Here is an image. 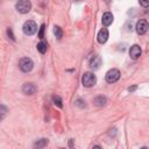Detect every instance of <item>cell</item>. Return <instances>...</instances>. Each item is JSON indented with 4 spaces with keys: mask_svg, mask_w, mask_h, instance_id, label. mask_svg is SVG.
<instances>
[{
    "mask_svg": "<svg viewBox=\"0 0 149 149\" xmlns=\"http://www.w3.org/2000/svg\"><path fill=\"white\" fill-rule=\"evenodd\" d=\"M22 30L24 33V35H28V36H31L34 35L36 31H37V24L35 21L33 20H28L24 22L23 27H22Z\"/></svg>",
    "mask_w": 149,
    "mask_h": 149,
    "instance_id": "1",
    "label": "cell"
},
{
    "mask_svg": "<svg viewBox=\"0 0 149 149\" xmlns=\"http://www.w3.org/2000/svg\"><path fill=\"white\" fill-rule=\"evenodd\" d=\"M19 68L22 72H30L34 68V62L29 57H23L19 62Z\"/></svg>",
    "mask_w": 149,
    "mask_h": 149,
    "instance_id": "2",
    "label": "cell"
},
{
    "mask_svg": "<svg viewBox=\"0 0 149 149\" xmlns=\"http://www.w3.org/2000/svg\"><path fill=\"white\" fill-rule=\"evenodd\" d=\"M15 8L19 13L26 14L31 9V2L29 0H19L15 5Z\"/></svg>",
    "mask_w": 149,
    "mask_h": 149,
    "instance_id": "3",
    "label": "cell"
},
{
    "mask_svg": "<svg viewBox=\"0 0 149 149\" xmlns=\"http://www.w3.org/2000/svg\"><path fill=\"white\" fill-rule=\"evenodd\" d=\"M95 81H97V78H95V76H94L92 72H86V73H84L83 77H81V84H83L85 87H91V86H93V85L95 84Z\"/></svg>",
    "mask_w": 149,
    "mask_h": 149,
    "instance_id": "4",
    "label": "cell"
},
{
    "mask_svg": "<svg viewBox=\"0 0 149 149\" xmlns=\"http://www.w3.org/2000/svg\"><path fill=\"white\" fill-rule=\"evenodd\" d=\"M120 78V71L118 69H111L107 73H106V81L107 83H115L118 81Z\"/></svg>",
    "mask_w": 149,
    "mask_h": 149,
    "instance_id": "5",
    "label": "cell"
},
{
    "mask_svg": "<svg viewBox=\"0 0 149 149\" xmlns=\"http://www.w3.org/2000/svg\"><path fill=\"white\" fill-rule=\"evenodd\" d=\"M135 28H136V31H137L139 35H143V34H146V33L148 31V29H149V23L147 22V20L141 19V20L137 21Z\"/></svg>",
    "mask_w": 149,
    "mask_h": 149,
    "instance_id": "6",
    "label": "cell"
},
{
    "mask_svg": "<svg viewBox=\"0 0 149 149\" xmlns=\"http://www.w3.org/2000/svg\"><path fill=\"white\" fill-rule=\"evenodd\" d=\"M88 64H90V68L92 70H98L101 65V58L98 55H93V56H91Z\"/></svg>",
    "mask_w": 149,
    "mask_h": 149,
    "instance_id": "7",
    "label": "cell"
},
{
    "mask_svg": "<svg viewBox=\"0 0 149 149\" xmlns=\"http://www.w3.org/2000/svg\"><path fill=\"white\" fill-rule=\"evenodd\" d=\"M36 91H37V87H36V85L33 84V83H26V84H23V86H22V92H23L24 94L31 95V94H34Z\"/></svg>",
    "mask_w": 149,
    "mask_h": 149,
    "instance_id": "8",
    "label": "cell"
},
{
    "mask_svg": "<svg viewBox=\"0 0 149 149\" xmlns=\"http://www.w3.org/2000/svg\"><path fill=\"white\" fill-rule=\"evenodd\" d=\"M141 54H142V50H141L140 45L134 44V45L130 47V49H129V56H130L132 59H137L141 56Z\"/></svg>",
    "mask_w": 149,
    "mask_h": 149,
    "instance_id": "9",
    "label": "cell"
},
{
    "mask_svg": "<svg viewBox=\"0 0 149 149\" xmlns=\"http://www.w3.org/2000/svg\"><path fill=\"white\" fill-rule=\"evenodd\" d=\"M98 42L100 43V44H104L107 40H108V30L106 29V28H102L99 33H98Z\"/></svg>",
    "mask_w": 149,
    "mask_h": 149,
    "instance_id": "10",
    "label": "cell"
},
{
    "mask_svg": "<svg viewBox=\"0 0 149 149\" xmlns=\"http://www.w3.org/2000/svg\"><path fill=\"white\" fill-rule=\"evenodd\" d=\"M101 22H102V24L106 26V27L109 26V24L113 22V15H112V13H109V12L104 13L102 19H101Z\"/></svg>",
    "mask_w": 149,
    "mask_h": 149,
    "instance_id": "11",
    "label": "cell"
},
{
    "mask_svg": "<svg viewBox=\"0 0 149 149\" xmlns=\"http://www.w3.org/2000/svg\"><path fill=\"white\" fill-rule=\"evenodd\" d=\"M106 102H107V99H106V97H104V95H98V97H95V98L93 99V104H94L95 106H105Z\"/></svg>",
    "mask_w": 149,
    "mask_h": 149,
    "instance_id": "12",
    "label": "cell"
},
{
    "mask_svg": "<svg viewBox=\"0 0 149 149\" xmlns=\"http://www.w3.org/2000/svg\"><path fill=\"white\" fill-rule=\"evenodd\" d=\"M48 139H40V140H37L35 143H34V148H37V149H40V148H43V147H45L47 144H48Z\"/></svg>",
    "mask_w": 149,
    "mask_h": 149,
    "instance_id": "13",
    "label": "cell"
},
{
    "mask_svg": "<svg viewBox=\"0 0 149 149\" xmlns=\"http://www.w3.org/2000/svg\"><path fill=\"white\" fill-rule=\"evenodd\" d=\"M47 49H48V44H47V42L41 41V42L37 44V50H38L40 54H45V52H47Z\"/></svg>",
    "mask_w": 149,
    "mask_h": 149,
    "instance_id": "14",
    "label": "cell"
},
{
    "mask_svg": "<svg viewBox=\"0 0 149 149\" xmlns=\"http://www.w3.org/2000/svg\"><path fill=\"white\" fill-rule=\"evenodd\" d=\"M52 102H54V105H56V106L59 107V108L63 107L62 99H61V97H58V95H54V97H52Z\"/></svg>",
    "mask_w": 149,
    "mask_h": 149,
    "instance_id": "15",
    "label": "cell"
},
{
    "mask_svg": "<svg viewBox=\"0 0 149 149\" xmlns=\"http://www.w3.org/2000/svg\"><path fill=\"white\" fill-rule=\"evenodd\" d=\"M54 34H55V36H56L57 38H61V37L63 36V30H62V28L58 27V26H55V27H54Z\"/></svg>",
    "mask_w": 149,
    "mask_h": 149,
    "instance_id": "16",
    "label": "cell"
},
{
    "mask_svg": "<svg viewBox=\"0 0 149 149\" xmlns=\"http://www.w3.org/2000/svg\"><path fill=\"white\" fill-rule=\"evenodd\" d=\"M74 104H76L78 107H80V108H84V107H86V104H85V101H84V100H81V99H77Z\"/></svg>",
    "mask_w": 149,
    "mask_h": 149,
    "instance_id": "17",
    "label": "cell"
},
{
    "mask_svg": "<svg viewBox=\"0 0 149 149\" xmlns=\"http://www.w3.org/2000/svg\"><path fill=\"white\" fill-rule=\"evenodd\" d=\"M0 111H1V116H0V119L2 120V119L5 118V115H6V112H7L6 106H5V105H1V106H0Z\"/></svg>",
    "mask_w": 149,
    "mask_h": 149,
    "instance_id": "18",
    "label": "cell"
},
{
    "mask_svg": "<svg viewBox=\"0 0 149 149\" xmlns=\"http://www.w3.org/2000/svg\"><path fill=\"white\" fill-rule=\"evenodd\" d=\"M139 2H140V5H141L142 7H144V8L149 7V0H139Z\"/></svg>",
    "mask_w": 149,
    "mask_h": 149,
    "instance_id": "19",
    "label": "cell"
},
{
    "mask_svg": "<svg viewBox=\"0 0 149 149\" xmlns=\"http://www.w3.org/2000/svg\"><path fill=\"white\" fill-rule=\"evenodd\" d=\"M44 27H45V26H44V24H42V26H41V28H40V33H38V37H40V38H43V31H44Z\"/></svg>",
    "mask_w": 149,
    "mask_h": 149,
    "instance_id": "20",
    "label": "cell"
},
{
    "mask_svg": "<svg viewBox=\"0 0 149 149\" xmlns=\"http://www.w3.org/2000/svg\"><path fill=\"white\" fill-rule=\"evenodd\" d=\"M7 34H8V36L10 37V40L15 41V37H14V35H13V33H12V29H10V28H8V29H7Z\"/></svg>",
    "mask_w": 149,
    "mask_h": 149,
    "instance_id": "21",
    "label": "cell"
},
{
    "mask_svg": "<svg viewBox=\"0 0 149 149\" xmlns=\"http://www.w3.org/2000/svg\"><path fill=\"white\" fill-rule=\"evenodd\" d=\"M135 88H136V86H132V87H128V91H129V92H133Z\"/></svg>",
    "mask_w": 149,
    "mask_h": 149,
    "instance_id": "22",
    "label": "cell"
}]
</instances>
